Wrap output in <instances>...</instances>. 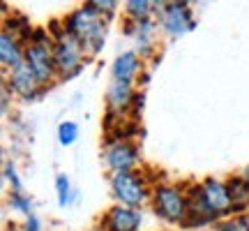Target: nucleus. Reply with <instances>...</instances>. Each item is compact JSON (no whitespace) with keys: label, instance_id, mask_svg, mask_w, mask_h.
Returning <instances> with one entry per match:
<instances>
[{"label":"nucleus","instance_id":"f03ea898","mask_svg":"<svg viewBox=\"0 0 249 231\" xmlns=\"http://www.w3.org/2000/svg\"><path fill=\"white\" fill-rule=\"evenodd\" d=\"M81 56H83V44H81L71 33H62L58 44H55L53 58H55V67L62 74H74L81 70Z\"/></svg>","mask_w":249,"mask_h":231},{"label":"nucleus","instance_id":"20e7f679","mask_svg":"<svg viewBox=\"0 0 249 231\" xmlns=\"http://www.w3.org/2000/svg\"><path fill=\"white\" fill-rule=\"evenodd\" d=\"M155 211L164 220L178 222L187 215V201L176 187H160L155 192Z\"/></svg>","mask_w":249,"mask_h":231},{"label":"nucleus","instance_id":"4be33fe9","mask_svg":"<svg viewBox=\"0 0 249 231\" xmlns=\"http://www.w3.org/2000/svg\"><path fill=\"white\" fill-rule=\"evenodd\" d=\"M23 231H39V224H37L35 217H28V224H26V229Z\"/></svg>","mask_w":249,"mask_h":231},{"label":"nucleus","instance_id":"0eeeda50","mask_svg":"<svg viewBox=\"0 0 249 231\" xmlns=\"http://www.w3.org/2000/svg\"><path fill=\"white\" fill-rule=\"evenodd\" d=\"M192 26H194L192 23V14H189V7L185 2L166 5V9H164V28L169 30L171 35H182Z\"/></svg>","mask_w":249,"mask_h":231},{"label":"nucleus","instance_id":"423d86ee","mask_svg":"<svg viewBox=\"0 0 249 231\" xmlns=\"http://www.w3.org/2000/svg\"><path fill=\"white\" fill-rule=\"evenodd\" d=\"M201 194H203L205 204H208V208H210L214 215L229 211V208H231V204H233L229 187L222 185L219 180H213V178H208V180L203 183V187H201Z\"/></svg>","mask_w":249,"mask_h":231},{"label":"nucleus","instance_id":"5701e85b","mask_svg":"<svg viewBox=\"0 0 249 231\" xmlns=\"http://www.w3.org/2000/svg\"><path fill=\"white\" fill-rule=\"evenodd\" d=\"M95 231H102V229H95Z\"/></svg>","mask_w":249,"mask_h":231},{"label":"nucleus","instance_id":"4468645a","mask_svg":"<svg viewBox=\"0 0 249 231\" xmlns=\"http://www.w3.org/2000/svg\"><path fill=\"white\" fill-rule=\"evenodd\" d=\"M229 192H231V199H233V204L235 201H249V183L247 180H242V178H235V180H231L229 183Z\"/></svg>","mask_w":249,"mask_h":231},{"label":"nucleus","instance_id":"1a4fd4ad","mask_svg":"<svg viewBox=\"0 0 249 231\" xmlns=\"http://www.w3.org/2000/svg\"><path fill=\"white\" fill-rule=\"evenodd\" d=\"M9 83H12V88L17 90L18 95H23V97H33V95H35V90H37V86H39V79L33 74V70L28 67L26 62H21L18 67L12 70Z\"/></svg>","mask_w":249,"mask_h":231},{"label":"nucleus","instance_id":"ddd939ff","mask_svg":"<svg viewBox=\"0 0 249 231\" xmlns=\"http://www.w3.org/2000/svg\"><path fill=\"white\" fill-rule=\"evenodd\" d=\"M132 102V88L124 81H116L108 90V107L111 109H124Z\"/></svg>","mask_w":249,"mask_h":231},{"label":"nucleus","instance_id":"f257e3e1","mask_svg":"<svg viewBox=\"0 0 249 231\" xmlns=\"http://www.w3.org/2000/svg\"><path fill=\"white\" fill-rule=\"evenodd\" d=\"M67 33L76 37L83 44V49H88L90 54L99 51L102 44H104V23L90 5L81 7L79 12H74L67 19Z\"/></svg>","mask_w":249,"mask_h":231},{"label":"nucleus","instance_id":"dca6fc26","mask_svg":"<svg viewBox=\"0 0 249 231\" xmlns=\"http://www.w3.org/2000/svg\"><path fill=\"white\" fill-rule=\"evenodd\" d=\"M127 12L141 21V19H145L148 12H150V2H145V0H129V2H127Z\"/></svg>","mask_w":249,"mask_h":231},{"label":"nucleus","instance_id":"6e6552de","mask_svg":"<svg viewBox=\"0 0 249 231\" xmlns=\"http://www.w3.org/2000/svg\"><path fill=\"white\" fill-rule=\"evenodd\" d=\"M141 224V215L129 206H118L107 217V227L111 231H136Z\"/></svg>","mask_w":249,"mask_h":231},{"label":"nucleus","instance_id":"f8f14e48","mask_svg":"<svg viewBox=\"0 0 249 231\" xmlns=\"http://www.w3.org/2000/svg\"><path fill=\"white\" fill-rule=\"evenodd\" d=\"M0 60H2V65L5 67H18L21 65V49H18L17 39L9 35V33H2V37H0Z\"/></svg>","mask_w":249,"mask_h":231},{"label":"nucleus","instance_id":"f3484780","mask_svg":"<svg viewBox=\"0 0 249 231\" xmlns=\"http://www.w3.org/2000/svg\"><path fill=\"white\" fill-rule=\"evenodd\" d=\"M152 35V23L148 19H141L139 26H136V37H139V44H148Z\"/></svg>","mask_w":249,"mask_h":231},{"label":"nucleus","instance_id":"aec40b11","mask_svg":"<svg viewBox=\"0 0 249 231\" xmlns=\"http://www.w3.org/2000/svg\"><path fill=\"white\" fill-rule=\"evenodd\" d=\"M222 231H249V227L242 220H235V222H226L222 227Z\"/></svg>","mask_w":249,"mask_h":231},{"label":"nucleus","instance_id":"9d476101","mask_svg":"<svg viewBox=\"0 0 249 231\" xmlns=\"http://www.w3.org/2000/svg\"><path fill=\"white\" fill-rule=\"evenodd\" d=\"M107 162L111 169H116L118 173L120 171H129L136 162V148L129 146V143H116L107 151Z\"/></svg>","mask_w":249,"mask_h":231},{"label":"nucleus","instance_id":"412c9836","mask_svg":"<svg viewBox=\"0 0 249 231\" xmlns=\"http://www.w3.org/2000/svg\"><path fill=\"white\" fill-rule=\"evenodd\" d=\"M7 178L9 180H12V185H14V190H17V192H21V183H18V176H17V169H14V167H12V164H7Z\"/></svg>","mask_w":249,"mask_h":231},{"label":"nucleus","instance_id":"a211bd4d","mask_svg":"<svg viewBox=\"0 0 249 231\" xmlns=\"http://www.w3.org/2000/svg\"><path fill=\"white\" fill-rule=\"evenodd\" d=\"M55 187H58V201H60V206H67V201H70V180L65 176H58Z\"/></svg>","mask_w":249,"mask_h":231},{"label":"nucleus","instance_id":"6ab92c4d","mask_svg":"<svg viewBox=\"0 0 249 231\" xmlns=\"http://www.w3.org/2000/svg\"><path fill=\"white\" fill-rule=\"evenodd\" d=\"M9 204H12V208H17L21 213H30V199H26L21 192H14L12 199H9Z\"/></svg>","mask_w":249,"mask_h":231},{"label":"nucleus","instance_id":"39448f33","mask_svg":"<svg viewBox=\"0 0 249 231\" xmlns=\"http://www.w3.org/2000/svg\"><path fill=\"white\" fill-rule=\"evenodd\" d=\"M26 65L33 70L39 83H46V81H51L55 72V58L53 54L46 49L44 44H30L26 49Z\"/></svg>","mask_w":249,"mask_h":231},{"label":"nucleus","instance_id":"7ed1b4c3","mask_svg":"<svg viewBox=\"0 0 249 231\" xmlns=\"http://www.w3.org/2000/svg\"><path fill=\"white\" fill-rule=\"evenodd\" d=\"M111 187H113V194H116L118 201L123 206H129V208L141 204L143 199H145V187H143L141 178L129 173V171L116 173L113 180H111Z\"/></svg>","mask_w":249,"mask_h":231},{"label":"nucleus","instance_id":"2eb2a0df","mask_svg":"<svg viewBox=\"0 0 249 231\" xmlns=\"http://www.w3.org/2000/svg\"><path fill=\"white\" fill-rule=\"evenodd\" d=\"M58 136H60L62 146H70V143H74V141H76V136H79V127H76V123H62L60 130H58Z\"/></svg>","mask_w":249,"mask_h":231},{"label":"nucleus","instance_id":"9b49d317","mask_svg":"<svg viewBox=\"0 0 249 231\" xmlns=\"http://www.w3.org/2000/svg\"><path fill=\"white\" fill-rule=\"evenodd\" d=\"M136 70H139V58H136V54H132V51L118 56L116 62H113V77H116V81L129 83L132 77L136 74Z\"/></svg>","mask_w":249,"mask_h":231}]
</instances>
